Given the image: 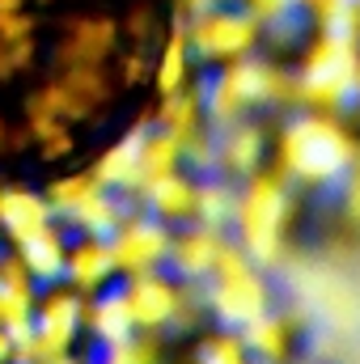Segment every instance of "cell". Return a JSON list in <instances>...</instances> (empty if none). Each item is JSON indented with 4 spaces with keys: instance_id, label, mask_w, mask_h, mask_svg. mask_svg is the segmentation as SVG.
<instances>
[{
    "instance_id": "cell-1",
    "label": "cell",
    "mask_w": 360,
    "mask_h": 364,
    "mask_svg": "<svg viewBox=\"0 0 360 364\" xmlns=\"http://www.w3.org/2000/svg\"><path fill=\"white\" fill-rule=\"evenodd\" d=\"M174 0H0V195L97 166L149 114Z\"/></svg>"
}]
</instances>
